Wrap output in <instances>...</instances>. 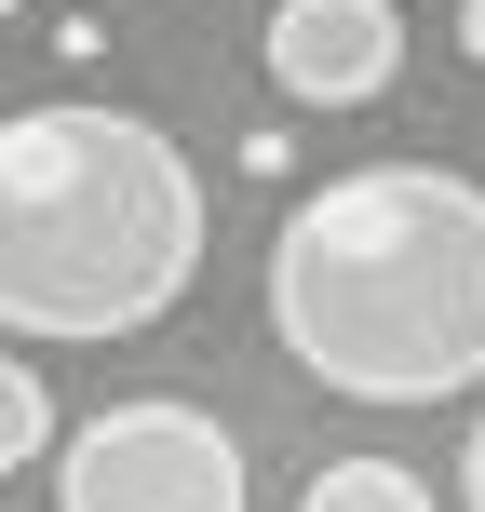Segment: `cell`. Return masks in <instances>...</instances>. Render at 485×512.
Listing matches in <instances>:
<instances>
[{"label":"cell","instance_id":"52a82bcc","mask_svg":"<svg viewBox=\"0 0 485 512\" xmlns=\"http://www.w3.org/2000/svg\"><path fill=\"white\" fill-rule=\"evenodd\" d=\"M459 499L485 512V418H472V445H459Z\"/></svg>","mask_w":485,"mask_h":512},{"label":"cell","instance_id":"5b68a950","mask_svg":"<svg viewBox=\"0 0 485 512\" xmlns=\"http://www.w3.org/2000/svg\"><path fill=\"white\" fill-rule=\"evenodd\" d=\"M297 512H432V472H405V459H324L297 486Z\"/></svg>","mask_w":485,"mask_h":512},{"label":"cell","instance_id":"9c48e42d","mask_svg":"<svg viewBox=\"0 0 485 512\" xmlns=\"http://www.w3.org/2000/svg\"><path fill=\"white\" fill-rule=\"evenodd\" d=\"M0 14H27V0H0Z\"/></svg>","mask_w":485,"mask_h":512},{"label":"cell","instance_id":"8992f818","mask_svg":"<svg viewBox=\"0 0 485 512\" xmlns=\"http://www.w3.org/2000/svg\"><path fill=\"white\" fill-rule=\"evenodd\" d=\"M0 459H14V472H54V459H68V418H54L41 364H0Z\"/></svg>","mask_w":485,"mask_h":512},{"label":"cell","instance_id":"ba28073f","mask_svg":"<svg viewBox=\"0 0 485 512\" xmlns=\"http://www.w3.org/2000/svg\"><path fill=\"white\" fill-rule=\"evenodd\" d=\"M459 54H472V68H485V0H459Z\"/></svg>","mask_w":485,"mask_h":512},{"label":"cell","instance_id":"7a4b0ae2","mask_svg":"<svg viewBox=\"0 0 485 512\" xmlns=\"http://www.w3.org/2000/svg\"><path fill=\"white\" fill-rule=\"evenodd\" d=\"M203 270V162L135 108H14L0 122V324L135 337Z\"/></svg>","mask_w":485,"mask_h":512},{"label":"cell","instance_id":"3957f363","mask_svg":"<svg viewBox=\"0 0 485 512\" xmlns=\"http://www.w3.org/2000/svg\"><path fill=\"white\" fill-rule=\"evenodd\" d=\"M41 486H54V512H243V445L216 432L203 405L135 391V405L81 418Z\"/></svg>","mask_w":485,"mask_h":512},{"label":"cell","instance_id":"6da1fadb","mask_svg":"<svg viewBox=\"0 0 485 512\" xmlns=\"http://www.w3.org/2000/svg\"><path fill=\"white\" fill-rule=\"evenodd\" d=\"M270 337L351 405H445L485 378V189L459 162H364L283 203Z\"/></svg>","mask_w":485,"mask_h":512},{"label":"cell","instance_id":"277c9868","mask_svg":"<svg viewBox=\"0 0 485 512\" xmlns=\"http://www.w3.org/2000/svg\"><path fill=\"white\" fill-rule=\"evenodd\" d=\"M270 81L297 108H378L405 68V14L391 0H270Z\"/></svg>","mask_w":485,"mask_h":512}]
</instances>
